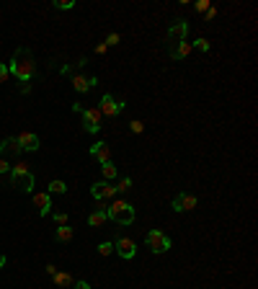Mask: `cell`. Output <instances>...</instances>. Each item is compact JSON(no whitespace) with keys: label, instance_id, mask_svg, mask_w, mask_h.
<instances>
[{"label":"cell","instance_id":"16","mask_svg":"<svg viewBox=\"0 0 258 289\" xmlns=\"http://www.w3.org/2000/svg\"><path fill=\"white\" fill-rule=\"evenodd\" d=\"M194 52V47H191V41H181V44H176V47H170V57L173 60H186L189 55Z\"/></svg>","mask_w":258,"mask_h":289},{"label":"cell","instance_id":"31","mask_svg":"<svg viewBox=\"0 0 258 289\" xmlns=\"http://www.w3.org/2000/svg\"><path fill=\"white\" fill-rule=\"evenodd\" d=\"M6 80H8V65L0 62V83H6Z\"/></svg>","mask_w":258,"mask_h":289},{"label":"cell","instance_id":"12","mask_svg":"<svg viewBox=\"0 0 258 289\" xmlns=\"http://www.w3.org/2000/svg\"><path fill=\"white\" fill-rule=\"evenodd\" d=\"M34 206L39 209L41 217H47V215L52 212V196H49L47 191H36V194H34Z\"/></svg>","mask_w":258,"mask_h":289},{"label":"cell","instance_id":"30","mask_svg":"<svg viewBox=\"0 0 258 289\" xmlns=\"http://www.w3.org/2000/svg\"><path fill=\"white\" fill-rule=\"evenodd\" d=\"M11 168H13V165H11L3 155H0V173H11Z\"/></svg>","mask_w":258,"mask_h":289},{"label":"cell","instance_id":"33","mask_svg":"<svg viewBox=\"0 0 258 289\" xmlns=\"http://www.w3.org/2000/svg\"><path fill=\"white\" fill-rule=\"evenodd\" d=\"M70 289H91V284H88V281H75Z\"/></svg>","mask_w":258,"mask_h":289},{"label":"cell","instance_id":"4","mask_svg":"<svg viewBox=\"0 0 258 289\" xmlns=\"http://www.w3.org/2000/svg\"><path fill=\"white\" fill-rule=\"evenodd\" d=\"M83 127H85V132L88 135H98L101 132V111H98V106H88V109H83Z\"/></svg>","mask_w":258,"mask_h":289},{"label":"cell","instance_id":"36","mask_svg":"<svg viewBox=\"0 0 258 289\" xmlns=\"http://www.w3.org/2000/svg\"><path fill=\"white\" fill-rule=\"evenodd\" d=\"M6 266V256H0V269H3Z\"/></svg>","mask_w":258,"mask_h":289},{"label":"cell","instance_id":"28","mask_svg":"<svg viewBox=\"0 0 258 289\" xmlns=\"http://www.w3.org/2000/svg\"><path fill=\"white\" fill-rule=\"evenodd\" d=\"M52 217H55V225H60V227H62V225H67V220H70V217H67V212H55Z\"/></svg>","mask_w":258,"mask_h":289},{"label":"cell","instance_id":"27","mask_svg":"<svg viewBox=\"0 0 258 289\" xmlns=\"http://www.w3.org/2000/svg\"><path fill=\"white\" fill-rule=\"evenodd\" d=\"M129 129H132L135 135H142V132H145V124H142L140 119H135V121H129Z\"/></svg>","mask_w":258,"mask_h":289},{"label":"cell","instance_id":"22","mask_svg":"<svg viewBox=\"0 0 258 289\" xmlns=\"http://www.w3.org/2000/svg\"><path fill=\"white\" fill-rule=\"evenodd\" d=\"M191 47H194V49H199V52H209V49H212V44H209V39H204V36H199V39L194 41Z\"/></svg>","mask_w":258,"mask_h":289},{"label":"cell","instance_id":"2","mask_svg":"<svg viewBox=\"0 0 258 289\" xmlns=\"http://www.w3.org/2000/svg\"><path fill=\"white\" fill-rule=\"evenodd\" d=\"M106 217H109L111 222H116V225H132L137 215H135V206L129 204V201L116 199V201H111V204L106 206Z\"/></svg>","mask_w":258,"mask_h":289},{"label":"cell","instance_id":"10","mask_svg":"<svg viewBox=\"0 0 258 289\" xmlns=\"http://www.w3.org/2000/svg\"><path fill=\"white\" fill-rule=\"evenodd\" d=\"M196 204H199V199L194 196V194H178V196H173V209L176 212H191V209H196Z\"/></svg>","mask_w":258,"mask_h":289},{"label":"cell","instance_id":"19","mask_svg":"<svg viewBox=\"0 0 258 289\" xmlns=\"http://www.w3.org/2000/svg\"><path fill=\"white\" fill-rule=\"evenodd\" d=\"M72 227H67V225H62V227H57V232H55V238H57V243H70L72 240Z\"/></svg>","mask_w":258,"mask_h":289},{"label":"cell","instance_id":"11","mask_svg":"<svg viewBox=\"0 0 258 289\" xmlns=\"http://www.w3.org/2000/svg\"><path fill=\"white\" fill-rule=\"evenodd\" d=\"M93 86H98V77H96V75H91V77H85V75H80V72L72 75V88H75L78 93H88Z\"/></svg>","mask_w":258,"mask_h":289},{"label":"cell","instance_id":"9","mask_svg":"<svg viewBox=\"0 0 258 289\" xmlns=\"http://www.w3.org/2000/svg\"><path fill=\"white\" fill-rule=\"evenodd\" d=\"M91 196H93L96 201H109V199L116 196V189H114L109 181H98V183L91 186Z\"/></svg>","mask_w":258,"mask_h":289},{"label":"cell","instance_id":"6","mask_svg":"<svg viewBox=\"0 0 258 289\" xmlns=\"http://www.w3.org/2000/svg\"><path fill=\"white\" fill-rule=\"evenodd\" d=\"M98 111H101V116L116 119V116L124 111V101H116L111 93H106V96L101 98V103H98Z\"/></svg>","mask_w":258,"mask_h":289},{"label":"cell","instance_id":"25","mask_svg":"<svg viewBox=\"0 0 258 289\" xmlns=\"http://www.w3.org/2000/svg\"><path fill=\"white\" fill-rule=\"evenodd\" d=\"M119 41H121V36H119L116 31H111V34L106 36V41H104V44H106V47H116V44H119Z\"/></svg>","mask_w":258,"mask_h":289},{"label":"cell","instance_id":"24","mask_svg":"<svg viewBox=\"0 0 258 289\" xmlns=\"http://www.w3.org/2000/svg\"><path fill=\"white\" fill-rule=\"evenodd\" d=\"M55 8L57 11H70V8H75V0H55Z\"/></svg>","mask_w":258,"mask_h":289},{"label":"cell","instance_id":"7","mask_svg":"<svg viewBox=\"0 0 258 289\" xmlns=\"http://www.w3.org/2000/svg\"><path fill=\"white\" fill-rule=\"evenodd\" d=\"M147 245H150L152 253H165V251H170V238L160 230H150L147 232Z\"/></svg>","mask_w":258,"mask_h":289},{"label":"cell","instance_id":"1","mask_svg":"<svg viewBox=\"0 0 258 289\" xmlns=\"http://www.w3.org/2000/svg\"><path fill=\"white\" fill-rule=\"evenodd\" d=\"M8 75H16L23 86H29V83L36 77V62H34V55L31 49L26 47H18L8 62Z\"/></svg>","mask_w":258,"mask_h":289},{"label":"cell","instance_id":"29","mask_svg":"<svg viewBox=\"0 0 258 289\" xmlns=\"http://www.w3.org/2000/svg\"><path fill=\"white\" fill-rule=\"evenodd\" d=\"M199 13H207L209 8H212V3H209V0H196V6H194Z\"/></svg>","mask_w":258,"mask_h":289},{"label":"cell","instance_id":"8","mask_svg":"<svg viewBox=\"0 0 258 289\" xmlns=\"http://www.w3.org/2000/svg\"><path fill=\"white\" fill-rule=\"evenodd\" d=\"M114 253H119V258H135V253H137V245H135V240L132 238H116L114 240Z\"/></svg>","mask_w":258,"mask_h":289},{"label":"cell","instance_id":"15","mask_svg":"<svg viewBox=\"0 0 258 289\" xmlns=\"http://www.w3.org/2000/svg\"><path fill=\"white\" fill-rule=\"evenodd\" d=\"M16 140H18L21 150H29V152H36V150L41 147V142H39V137H36L34 132H21Z\"/></svg>","mask_w":258,"mask_h":289},{"label":"cell","instance_id":"26","mask_svg":"<svg viewBox=\"0 0 258 289\" xmlns=\"http://www.w3.org/2000/svg\"><path fill=\"white\" fill-rule=\"evenodd\" d=\"M114 253V243H101L98 245V256H111Z\"/></svg>","mask_w":258,"mask_h":289},{"label":"cell","instance_id":"34","mask_svg":"<svg viewBox=\"0 0 258 289\" xmlns=\"http://www.w3.org/2000/svg\"><path fill=\"white\" fill-rule=\"evenodd\" d=\"M106 49H109L106 44H98V47H96V55H106Z\"/></svg>","mask_w":258,"mask_h":289},{"label":"cell","instance_id":"35","mask_svg":"<svg viewBox=\"0 0 258 289\" xmlns=\"http://www.w3.org/2000/svg\"><path fill=\"white\" fill-rule=\"evenodd\" d=\"M47 274H49V276H55V274H57V266H55V264H49V266H47Z\"/></svg>","mask_w":258,"mask_h":289},{"label":"cell","instance_id":"23","mask_svg":"<svg viewBox=\"0 0 258 289\" xmlns=\"http://www.w3.org/2000/svg\"><path fill=\"white\" fill-rule=\"evenodd\" d=\"M116 189V194H126L129 189H132V178H129V176H124L121 181H119V186H114Z\"/></svg>","mask_w":258,"mask_h":289},{"label":"cell","instance_id":"14","mask_svg":"<svg viewBox=\"0 0 258 289\" xmlns=\"http://www.w3.org/2000/svg\"><path fill=\"white\" fill-rule=\"evenodd\" d=\"M23 150H21V145H18V140L16 137H6L3 142H0V155H3L6 160L8 157H18Z\"/></svg>","mask_w":258,"mask_h":289},{"label":"cell","instance_id":"18","mask_svg":"<svg viewBox=\"0 0 258 289\" xmlns=\"http://www.w3.org/2000/svg\"><path fill=\"white\" fill-rule=\"evenodd\" d=\"M106 220H109V217H106V212H104V209H96V212H91V215H88V225H91V227H101Z\"/></svg>","mask_w":258,"mask_h":289},{"label":"cell","instance_id":"5","mask_svg":"<svg viewBox=\"0 0 258 289\" xmlns=\"http://www.w3.org/2000/svg\"><path fill=\"white\" fill-rule=\"evenodd\" d=\"M186 34H189V23L186 21H173L168 26V34H165L168 47H176V44H181V41H186Z\"/></svg>","mask_w":258,"mask_h":289},{"label":"cell","instance_id":"17","mask_svg":"<svg viewBox=\"0 0 258 289\" xmlns=\"http://www.w3.org/2000/svg\"><path fill=\"white\" fill-rule=\"evenodd\" d=\"M52 281H55V286H57V289H70V286L75 284V279H72V274H70V271H57V274L52 276Z\"/></svg>","mask_w":258,"mask_h":289},{"label":"cell","instance_id":"20","mask_svg":"<svg viewBox=\"0 0 258 289\" xmlns=\"http://www.w3.org/2000/svg\"><path fill=\"white\" fill-rule=\"evenodd\" d=\"M101 173H104V181H111V178L119 176V168H116L114 163H104V165H101Z\"/></svg>","mask_w":258,"mask_h":289},{"label":"cell","instance_id":"32","mask_svg":"<svg viewBox=\"0 0 258 289\" xmlns=\"http://www.w3.org/2000/svg\"><path fill=\"white\" fill-rule=\"evenodd\" d=\"M204 18H207V21H214V18H217V8L212 6V8H209V11L204 13Z\"/></svg>","mask_w":258,"mask_h":289},{"label":"cell","instance_id":"13","mask_svg":"<svg viewBox=\"0 0 258 289\" xmlns=\"http://www.w3.org/2000/svg\"><path fill=\"white\" fill-rule=\"evenodd\" d=\"M88 152H91V157H96L101 165H104V163H111V147H109L106 142H101V140H98V142H93Z\"/></svg>","mask_w":258,"mask_h":289},{"label":"cell","instance_id":"21","mask_svg":"<svg viewBox=\"0 0 258 289\" xmlns=\"http://www.w3.org/2000/svg\"><path fill=\"white\" fill-rule=\"evenodd\" d=\"M67 191V183L65 181H60V178H55L52 183H49V189H47V194L52 196V194H65Z\"/></svg>","mask_w":258,"mask_h":289},{"label":"cell","instance_id":"3","mask_svg":"<svg viewBox=\"0 0 258 289\" xmlns=\"http://www.w3.org/2000/svg\"><path fill=\"white\" fill-rule=\"evenodd\" d=\"M34 183H36V178H34V173L29 168V163H16L13 168H11V186L21 189L23 194H31L34 191Z\"/></svg>","mask_w":258,"mask_h":289}]
</instances>
